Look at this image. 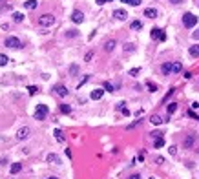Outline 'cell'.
<instances>
[{"mask_svg": "<svg viewBox=\"0 0 199 179\" xmlns=\"http://www.w3.org/2000/svg\"><path fill=\"white\" fill-rule=\"evenodd\" d=\"M161 73L163 75H170V73H172V62H163L161 64Z\"/></svg>", "mask_w": 199, "mask_h": 179, "instance_id": "8fae6325", "label": "cell"}, {"mask_svg": "<svg viewBox=\"0 0 199 179\" xmlns=\"http://www.w3.org/2000/svg\"><path fill=\"white\" fill-rule=\"evenodd\" d=\"M128 179H141V174H133V176H130Z\"/></svg>", "mask_w": 199, "mask_h": 179, "instance_id": "bcb514c9", "label": "cell"}, {"mask_svg": "<svg viewBox=\"0 0 199 179\" xmlns=\"http://www.w3.org/2000/svg\"><path fill=\"white\" fill-rule=\"evenodd\" d=\"M190 55L192 57H199V46H192L190 48Z\"/></svg>", "mask_w": 199, "mask_h": 179, "instance_id": "f1b7e54d", "label": "cell"}, {"mask_svg": "<svg viewBox=\"0 0 199 179\" xmlns=\"http://www.w3.org/2000/svg\"><path fill=\"white\" fill-rule=\"evenodd\" d=\"M6 164H8V159H6V157H2V159H0V166H6Z\"/></svg>", "mask_w": 199, "mask_h": 179, "instance_id": "ee69618b", "label": "cell"}, {"mask_svg": "<svg viewBox=\"0 0 199 179\" xmlns=\"http://www.w3.org/2000/svg\"><path fill=\"white\" fill-rule=\"evenodd\" d=\"M124 104H126L124 101H121V102H117V110H121V108H124Z\"/></svg>", "mask_w": 199, "mask_h": 179, "instance_id": "f6af8a7d", "label": "cell"}, {"mask_svg": "<svg viewBox=\"0 0 199 179\" xmlns=\"http://www.w3.org/2000/svg\"><path fill=\"white\" fill-rule=\"evenodd\" d=\"M9 170H11V174H13V176H15V174H18V172L22 170V163H13Z\"/></svg>", "mask_w": 199, "mask_h": 179, "instance_id": "2e32d148", "label": "cell"}, {"mask_svg": "<svg viewBox=\"0 0 199 179\" xmlns=\"http://www.w3.org/2000/svg\"><path fill=\"white\" fill-rule=\"evenodd\" d=\"M154 146H155V148H163V146H164V139H163V137H161V139H155V144H154Z\"/></svg>", "mask_w": 199, "mask_h": 179, "instance_id": "836d02e7", "label": "cell"}, {"mask_svg": "<svg viewBox=\"0 0 199 179\" xmlns=\"http://www.w3.org/2000/svg\"><path fill=\"white\" fill-rule=\"evenodd\" d=\"M106 2H112V0H104V4H106Z\"/></svg>", "mask_w": 199, "mask_h": 179, "instance_id": "db71d44e", "label": "cell"}, {"mask_svg": "<svg viewBox=\"0 0 199 179\" xmlns=\"http://www.w3.org/2000/svg\"><path fill=\"white\" fill-rule=\"evenodd\" d=\"M60 112L62 113H71V106L70 104H60Z\"/></svg>", "mask_w": 199, "mask_h": 179, "instance_id": "83f0119b", "label": "cell"}, {"mask_svg": "<svg viewBox=\"0 0 199 179\" xmlns=\"http://www.w3.org/2000/svg\"><path fill=\"white\" fill-rule=\"evenodd\" d=\"M142 2V0H126V4H130V6H139Z\"/></svg>", "mask_w": 199, "mask_h": 179, "instance_id": "74e56055", "label": "cell"}, {"mask_svg": "<svg viewBox=\"0 0 199 179\" xmlns=\"http://www.w3.org/2000/svg\"><path fill=\"white\" fill-rule=\"evenodd\" d=\"M29 134H31V130L27 128V126H22V128L17 132V141H26L27 137H29Z\"/></svg>", "mask_w": 199, "mask_h": 179, "instance_id": "8992f818", "label": "cell"}, {"mask_svg": "<svg viewBox=\"0 0 199 179\" xmlns=\"http://www.w3.org/2000/svg\"><path fill=\"white\" fill-rule=\"evenodd\" d=\"M194 143H196V135L194 134H186V137H184V141H183V148H194Z\"/></svg>", "mask_w": 199, "mask_h": 179, "instance_id": "5b68a950", "label": "cell"}, {"mask_svg": "<svg viewBox=\"0 0 199 179\" xmlns=\"http://www.w3.org/2000/svg\"><path fill=\"white\" fill-rule=\"evenodd\" d=\"M91 59H93V51H88V53H86V57H84V60H86V62H90Z\"/></svg>", "mask_w": 199, "mask_h": 179, "instance_id": "f35d334b", "label": "cell"}, {"mask_svg": "<svg viewBox=\"0 0 199 179\" xmlns=\"http://www.w3.org/2000/svg\"><path fill=\"white\" fill-rule=\"evenodd\" d=\"M133 50H135V46H133V44H126V46H124V51H126V53H132Z\"/></svg>", "mask_w": 199, "mask_h": 179, "instance_id": "d590c367", "label": "cell"}, {"mask_svg": "<svg viewBox=\"0 0 199 179\" xmlns=\"http://www.w3.org/2000/svg\"><path fill=\"white\" fill-rule=\"evenodd\" d=\"M27 93H29V95L38 93V86H27Z\"/></svg>", "mask_w": 199, "mask_h": 179, "instance_id": "f546056e", "label": "cell"}, {"mask_svg": "<svg viewBox=\"0 0 199 179\" xmlns=\"http://www.w3.org/2000/svg\"><path fill=\"white\" fill-rule=\"evenodd\" d=\"M155 163H157V164H163V163H164V159H163V157H157Z\"/></svg>", "mask_w": 199, "mask_h": 179, "instance_id": "7dc6e473", "label": "cell"}, {"mask_svg": "<svg viewBox=\"0 0 199 179\" xmlns=\"http://www.w3.org/2000/svg\"><path fill=\"white\" fill-rule=\"evenodd\" d=\"M152 137H155V139H161V137H163V132L155 130V132H152Z\"/></svg>", "mask_w": 199, "mask_h": 179, "instance_id": "8d00e7d4", "label": "cell"}, {"mask_svg": "<svg viewBox=\"0 0 199 179\" xmlns=\"http://www.w3.org/2000/svg\"><path fill=\"white\" fill-rule=\"evenodd\" d=\"M121 113L124 115V117H128V115H130V110H128V108L124 106V108H121Z\"/></svg>", "mask_w": 199, "mask_h": 179, "instance_id": "b9f144b4", "label": "cell"}, {"mask_svg": "<svg viewBox=\"0 0 199 179\" xmlns=\"http://www.w3.org/2000/svg\"><path fill=\"white\" fill-rule=\"evenodd\" d=\"M113 17L117 18V20H126L128 18V13H126V9H115L113 11Z\"/></svg>", "mask_w": 199, "mask_h": 179, "instance_id": "9c48e42d", "label": "cell"}, {"mask_svg": "<svg viewBox=\"0 0 199 179\" xmlns=\"http://www.w3.org/2000/svg\"><path fill=\"white\" fill-rule=\"evenodd\" d=\"M8 62H9L8 55H2V53H0V68H2V66H6V64H8Z\"/></svg>", "mask_w": 199, "mask_h": 179, "instance_id": "4316f807", "label": "cell"}, {"mask_svg": "<svg viewBox=\"0 0 199 179\" xmlns=\"http://www.w3.org/2000/svg\"><path fill=\"white\" fill-rule=\"evenodd\" d=\"M130 27H132L133 31H139L141 27H142V22H141V20H133V22H132V26H130Z\"/></svg>", "mask_w": 199, "mask_h": 179, "instance_id": "603a6c76", "label": "cell"}, {"mask_svg": "<svg viewBox=\"0 0 199 179\" xmlns=\"http://www.w3.org/2000/svg\"><path fill=\"white\" fill-rule=\"evenodd\" d=\"M172 4H181V2H184V0H170Z\"/></svg>", "mask_w": 199, "mask_h": 179, "instance_id": "f907efd6", "label": "cell"}, {"mask_svg": "<svg viewBox=\"0 0 199 179\" xmlns=\"http://www.w3.org/2000/svg\"><path fill=\"white\" fill-rule=\"evenodd\" d=\"M95 2H97L99 6H102V4H104V0H95Z\"/></svg>", "mask_w": 199, "mask_h": 179, "instance_id": "816d5d0a", "label": "cell"}, {"mask_svg": "<svg viewBox=\"0 0 199 179\" xmlns=\"http://www.w3.org/2000/svg\"><path fill=\"white\" fill-rule=\"evenodd\" d=\"M88 80H90V75H86V77H84V79H82V80L79 82V90H80V86H82V84H86Z\"/></svg>", "mask_w": 199, "mask_h": 179, "instance_id": "ab89813d", "label": "cell"}, {"mask_svg": "<svg viewBox=\"0 0 199 179\" xmlns=\"http://www.w3.org/2000/svg\"><path fill=\"white\" fill-rule=\"evenodd\" d=\"M146 88H148L150 93H155L157 92V84H155V82H152V80H146Z\"/></svg>", "mask_w": 199, "mask_h": 179, "instance_id": "d6986e66", "label": "cell"}, {"mask_svg": "<svg viewBox=\"0 0 199 179\" xmlns=\"http://www.w3.org/2000/svg\"><path fill=\"white\" fill-rule=\"evenodd\" d=\"M161 35H163L161 27H154V29H152V38H161Z\"/></svg>", "mask_w": 199, "mask_h": 179, "instance_id": "ffe728a7", "label": "cell"}, {"mask_svg": "<svg viewBox=\"0 0 199 179\" xmlns=\"http://www.w3.org/2000/svg\"><path fill=\"white\" fill-rule=\"evenodd\" d=\"M46 179H59L57 176H51V177H46Z\"/></svg>", "mask_w": 199, "mask_h": 179, "instance_id": "f5cc1de1", "label": "cell"}, {"mask_svg": "<svg viewBox=\"0 0 199 179\" xmlns=\"http://www.w3.org/2000/svg\"><path fill=\"white\" fill-rule=\"evenodd\" d=\"M70 73H71V75H77V73H79V66H77V64H71V66H70Z\"/></svg>", "mask_w": 199, "mask_h": 179, "instance_id": "e575fe53", "label": "cell"}, {"mask_svg": "<svg viewBox=\"0 0 199 179\" xmlns=\"http://www.w3.org/2000/svg\"><path fill=\"white\" fill-rule=\"evenodd\" d=\"M13 20H15L17 24H20L24 20V15H22V13H18V11H15V13H13Z\"/></svg>", "mask_w": 199, "mask_h": 179, "instance_id": "44dd1931", "label": "cell"}, {"mask_svg": "<svg viewBox=\"0 0 199 179\" xmlns=\"http://www.w3.org/2000/svg\"><path fill=\"white\" fill-rule=\"evenodd\" d=\"M174 93H175V88H170V90H168V93L164 95V99H163V102H166V101H168V97H172Z\"/></svg>", "mask_w": 199, "mask_h": 179, "instance_id": "1f68e13d", "label": "cell"}, {"mask_svg": "<svg viewBox=\"0 0 199 179\" xmlns=\"http://www.w3.org/2000/svg\"><path fill=\"white\" fill-rule=\"evenodd\" d=\"M145 17H148V18H155V17H157V9H154V8H146V9H145Z\"/></svg>", "mask_w": 199, "mask_h": 179, "instance_id": "9a60e30c", "label": "cell"}, {"mask_svg": "<svg viewBox=\"0 0 199 179\" xmlns=\"http://www.w3.org/2000/svg\"><path fill=\"white\" fill-rule=\"evenodd\" d=\"M175 110H177V102H170L166 112H168V115H172V113H175Z\"/></svg>", "mask_w": 199, "mask_h": 179, "instance_id": "cb8c5ba5", "label": "cell"}, {"mask_svg": "<svg viewBox=\"0 0 199 179\" xmlns=\"http://www.w3.org/2000/svg\"><path fill=\"white\" fill-rule=\"evenodd\" d=\"M38 24L42 27H47V26H53L55 24V17L51 15V13H44V15L38 17Z\"/></svg>", "mask_w": 199, "mask_h": 179, "instance_id": "7a4b0ae2", "label": "cell"}, {"mask_svg": "<svg viewBox=\"0 0 199 179\" xmlns=\"http://www.w3.org/2000/svg\"><path fill=\"white\" fill-rule=\"evenodd\" d=\"M192 108H194V110H197V108H199V102H192Z\"/></svg>", "mask_w": 199, "mask_h": 179, "instance_id": "681fc988", "label": "cell"}, {"mask_svg": "<svg viewBox=\"0 0 199 179\" xmlns=\"http://www.w3.org/2000/svg\"><path fill=\"white\" fill-rule=\"evenodd\" d=\"M46 161L51 163V164H60V157H59L57 154H47V155H46Z\"/></svg>", "mask_w": 199, "mask_h": 179, "instance_id": "30bf717a", "label": "cell"}, {"mask_svg": "<svg viewBox=\"0 0 199 179\" xmlns=\"http://www.w3.org/2000/svg\"><path fill=\"white\" fill-rule=\"evenodd\" d=\"M37 6H38L37 0H26V2H24V8H26V9H29V11L37 9Z\"/></svg>", "mask_w": 199, "mask_h": 179, "instance_id": "4fadbf2b", "label": "cell"}, {"mask_svg": "<svg viewBox=\"0 0 199 179\" xmlns=\"http://www.w3.org/2000/svg\"><path fill=\"white\" fill-rule=\"evenodd\" d=\"M53 135H55V139H57L59 143H64V141H66V137H64V134H62V130H59V128H55Z\"/></svg>", "mask_w": 199, "mask_h": 179, "instance_id": "5bb4252c", "label": "cell"}, {"mask_svg": "<svg viewBox=\"0 0 199 179\" xmlns=\"http://www.w3.org/2000/svg\"><path fill=\"white\" fill-rule=\"evenodd\" d=\"M4 46L6 48H11V50H18V48H22V42H20L18 37H8L4 40Z\"/></svg>", "mask_w": 199, "mask_h": 179, "instance_id": "277c9868", "label": "cell"}, {"mask_svg": "<svg viewBox=\"0 0 199 179\" xmlns=\"http://www.w3.org/2000/svg\"><path fill=\"white\" fill-rule=\"evenodd\" d=\"M197 24V17L194 13H184L183 15V26L184 27H194Z\"/></svg>", "mask_w": 199, "mask_h": 179, "instance_id": "3957f363", "label": "cell"}, {"mask_svg": "<svg viewBox=\"0 0 199 179\" xmlns=\"http://www.w3.org/2000/svg\"><path fill=\"white\" fill-rule=\"evenodd\" d=\"M192 37H194L196 40H199V29H197V31H194V35H192Z\"/></svg>", "mask_w": 199, "mask_h": 179, "instance_id": "c3c4849f", "label": "cell"}, {"mask_svg": "<svg viewBox=\"0 0 199 179\" xmlns=\"http://www.w3.org/2000/svg\"><path fill=\"white\" fill-rule=\"evenodd\" d=\"M102 88H104V92H110V93L115 92V86L112 84V82H104V84H102Z\"/></svg>", "mask_w": 199, "mask_h": 179, "instance_id": "d4e9b609", "label": "cell"}, {"mask_svg": "<svg viewBox=\"0 0 199 179\" xmlns=\"http://www.w3.org/2000/svg\"><path fill=\"white\" fill-rule=\"evenodd\" d=\"M66 37H68V38L79 37V31H77V29H68V31H66Z\"/></svg>", "mask_w": 199, "mask_h": 179, "instance_id": "484cf974", "label": "cell"}, {"mask_svg": "<svg viewBox=\"0 0 199 179\" xmlns=\"http://www.w3.org/2000/svg\"><path fill=\"white\" fill-rule=\"evenodd\" d=\"M71 20H73L75 24H82V22H84V13L79 11V9H75V11L71 13Z\"/></svg>", "mask_w": 199, "mask_h": 179, "instance_id": "ba28073f", "label": "cell"}, {"mask_svg": "<svg viewBox=\"0 0 199 179\" xmlns=\"http://www.w3.org/2000/svg\"><path fill=\"white\" fill-rule=\"evenodd\" d=\"M47 113H50V108H47L46 104H37V108H35V113H33V117H35L37 121H44Z\"/></svg>", "mask_w": 199, "mask_h": 179, "instance_id": "6da1fadb", "label": "cell"}, {"mask_svg": "<svg viewBox=\"0 0 199 179\" xmlns=\"http://www.w3.org/2000/svg\"><path fill=\"white\" fill-rule=\"evenodd\" d=\"M128 73H130V75H132V77H137V75H139V73H141V68H132V70H130Z\"/></svg>", "mask_w": 199, "mask_h": 179, "instance_id": "d6a6232c", "label": "cell"}, {"mask_svg": "<svg viewBox=\"0 0 199 179\" xmlns=\"http://www.w3.org/2000/svg\"><path fill=\"white\" fill-rule=\"evenodd\" d=\"M172 71H174V73H181V71H183V64H181V62H174V64H172Z\"/></svg>", "mask_w": 199, "mask_h": 179, "instance_id": "7402d4cb", "label": "cell"}, {"mask_svg": "<svg viewBox=\"0 0 199 179\" xmlns=\"http://www.w3.org/2000/svg\"><path fill=\"white\" fill-rule=\"evenodd\" d=\"M152 179H155V177H152Z\"/></svg>", "mask_w": 199, "mask_h": 179, "instance_id": "11a10c76", "label": "cell"}, {"mask_svg": "<svg viewBox=\"0 0 199 179\" xmlns=\"http://www.w3.org/2000/svg\"><path fill=\"white\" fill-rule=\"evenodd\" d=\"M168 152H170V154H172V155H175V154H177V146H174V144H172V146H170V148H168Z\"/></svg>", "mask_w": 199, "mask_h": 179, "instance_id": "60d3db41", "label": "cell"}, {"mask_svg": "<svg viewBox=\"0 0 199 179\" xmlns=\"http://www.w3.org/2000/svg\"><path fill=\"white\" fill-rule=\"evenodd\" d=\"M141 122H142V119H137L135 122H132V124H128V126H126V130H133L135 126H139V124H141Z\"/></svg>", "mask_w": 199, "mask_h": 179, "instance_id": "4dcf8cb0", "label": "cell"}, {"mask_svg": "<svg viewBox=\"0 0 199 179\" xmlns=\"http://www.w3.org/2000/svg\"><path fill=\"white\" fill-rule=\"evenodd\" d=\"M188 115L192 117V119H197V121H199V117H197V115H196L194 112H192V110H188Z\"/></svg>", "mask_w": 199, "mask_h": 179, "instance_id": "7bdbcfd3", "label": "cell"}, {"mask_svg": "<svg viewBox=\"0 0 199 179\" xmlns=\"http://www.w3.org/2000/svg\"><path fill=\"white\" fill-rule=\"evenodd\" d=\"M115 46H117V42H115V40L112 38V40H108V42L104 44V50H106V51H113V50H115Z\"/></svg>", "mask_w": 199, "mask_h": 179, "instance_id": "e0dca14e", "label": "cell"}, {"mask_svg": "<svg viewBox=\"0 0 199 179\" xmlns=\"http://www.w3.org/2000/svg\"><path fill=\"white\" fill-rule=\"evenodd\" d=\"M53 90H55V93H57L59 97H68V93H70V90H68L64 84H55Z\"/></svg>", "mask_w": 199, "mask_h": 179, "instance_id": "52a82bcc", "label": "cell"}, {"mask_svg": "<svg viewBox=\"0 0 199 179\" xmlns=\"http://www.w3.org/2000/svg\"><path fill=\"white\" fill-rule=\"evenodd\" d=\"M102 95H104V90H93V92L90 93V99L99 101V99H102Z\"/></svg>", "mask_w": 199, "mask_h": 179, "instance_id": "7c38bea8", "label": "cell"}, {"mask_svg": "<svg viewBox=\"0 0 199 179\" xmlns=\"http://www.w3.org/2000/svg\"><path fill=\"white\" fill-rule=\"evenodd\" d=\"M150 122L157 126V124H163V122H164V119H161L159 115H152V117H150Z\"/></svg>", "mask_w": 199, "mask_h": 179, "instance_id": "ac0fdd59", "label": "cell"}]
</instances>
